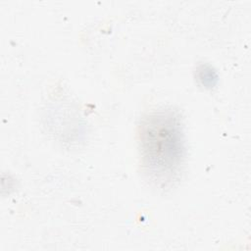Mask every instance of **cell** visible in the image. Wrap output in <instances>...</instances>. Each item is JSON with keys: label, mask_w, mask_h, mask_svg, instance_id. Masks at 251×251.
Masks as SVG:
<instances>
[{"label": "cell", "mask_w": 251, "mask_h": 251, "mask_svg": "<svg viewBox=\"0 0 251 251\" xmlns=\"http://www.w3.org/2000/svg\"><path fill=\"white\" fill-rule=\"evenodd\" d=\"M141 163L148 178L158 186H168L178 176L185 146L178 115L168 109L146 114L138 126Z\"/></svg>", "instance_id": "1"}, {"label": "cell", "mask_w": 251, "mask_h": 251, "mask_svg": "<svg viewBox=\"0 0 251 251\" xmlns=\"http://www.w3.org/2000/svg\"><path fill=\"white\" fill-rule=\"evenodd\" d=\"M196 77L205 87H213L218 80L216 72L209 65H200L196 71Z\"/></svg>", "instance_id": "2"}]
</instances>
